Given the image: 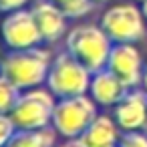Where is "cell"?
<instances>
[{
  "instance_id": "cell-1",
  "label": "cell",
  "mask_w": 147,
  "mask_h": 147,
  "mask_svg": "<svg viewBox=\"0 0 147 147\" xmlns=\"http://www.w3.org/2000/svg\"><path fill=\"white\" fill-rule=\"evenodd\" d=\"M53 51L47 47H32L20 51H8L0 59V75L6 77L14 87L20 91L40 87L47 83L51 65H53Z\"/></svg>"
},
{
  "instance_id": "cell-2",
  "label": "cell",
  "mask_w": 147,
  "mask_h": 147,
  "mask_svg": "<svg viewBox=\"0 0 147 147\" xmlns=\"http://www.w3.org/2000/svg\"><path fill=\"white\" fill-rule=\"evenodd\" d=\"M113 45L115 42L109 38L103 26L93 22H77L65 36V51L81 61L91 73L107 69Z\"/></svg>"
},
{
  "instance_id": "cell-3",
  "label": "cell",
  "mask_w": 147,
  "mask_h": 147,
  "mask_svg": "<svg viewBox=\"0 0 147 147\" xmlns=\"http://www.w3.org/2000/svg\"><path fill=\"white\" fill-rule=\"evenodd\" d=\"M99 115V105L89 93L59 99L53 113V127L61 139H79L93 119Z\"/></svg>"
},
{
  "instance_id": "cell-4",
  "label": "cell",
  "mask_w": 147,
  "mask_h": 147,
  "mask_svg": "<svg viewBox=\"0 0 147 147\" xmlns=\"http://www.w3.org/2000/svg\"><path fill=\"white\" fill-rule=\"evenodd\" d=\"M99 24L113 42H139L147 34V18L139 4L119 2L103 10Z\"/></svg>"
},
{
  "instance_id": "cell-5",
  "label": "cell",
  "mask_w": 147,
  "mask_h": 147,
  "mask_svg": "<svg viewBox=\"0 0 147 147\" xmlns=\"http://www.w3.org/2000/svg\"><path fill=\"white\" fill-rule=\"evenodd\" d=\"M91 79H93V73L81 61H77L71 53L65 51L55 55L45 85L53 91L57 99H65V97L89 93Z\"/></svg>"
},
{
  "instance_id": "cell-6",
  "label": "cell",
  "mask_w": 147,
  "mask_h": 147,
  "mask_svg": "<svg viewBox=\"0 0 147 147\" xmlns=\"http://www.w3.org/2000/svg\"><path fill=\"white\" fill-rule=\"evenodd\" d=\"M57 97L47 85L20 91L16 105L10 111L18 129H45L53 123Z\"/></svg>"
},
{
  "instance_id": "cell-7",
  "label": "cell",
  "mask_w": 147,
  "mask_h": 147,
  "mask_svg": "<svg viewBox=\"0 0 147 147\" xmlns=\"http://www.w3.org/2000/svg\"><path fill=\"white\" fill-rule=\"evenodd\" d=\"M0 40L6 47V51L32 49L42 45V36L32 10L20 8L6 12L0 20Z\"/></svg>"
},
{
  "instance_id": "cell-8",
  "label": "cell",
  "mask_w": 147,
  "mask_h": 147,
  "mask_svg": "<svg viewBox=\"0 0 147 147\" xmlns=\"http://www.w3.org/2000/svg\"><path fill=\"white\" fill-rule=\"evenodd\" d=\"M107 69L115 73L129 89L141 87L145 59L137 47V42H115L109 55Z\"/></svg>"
},
{
  "instance_id": "cell-9",
  "label": "cell",
  "mask_w": 147,
  "mask_h": 147,
  "mask_svg": "<svg viewBox=\"0 0 147 147\" xmlns=\"http://www.w3.org/2000/svg\"><path fill=\"white\" fill-rule=\"evenodd\" d=\"M113 117L123 133L147 131V91L143 87L129 89L125 97L113 107Z\"/></svg>"
},
{
  "instance_id": "cell-10",
  "label": "cell",
  "mask_w": 147,
  "mask_h": 147,
  "mask_svg": "<svg viewBox=\"0 0 147 147\" xmlns=\"http://www.w3.org/2000/svg\"><path fill=\"white\" fill-rule=\"evenodd\" d=\"M30 10L36 18V24H38L45 45L53 47L67 36L69 16L65 14V10L61 8L59 2H55V0H36L30 6Z\"/></svg>"
},
{
  "instance_id": "cell-11",
  "label": "cell",
  "mask_w": 147,
  "mask_h": 147,
  "mask_svg": "<svg viewBox=\"0 0 147 147\" xmlns=\"http://www.w3.org/2000/svg\"><path fill=\"white\" fill-rule=\"evenodd\" d=\"M129 91V87L109 69H101L93 73L91 85H89V95L101 109H113Z\"/></svg>"
},
{
  "instance_id": "cell-12",
  "label": "cell",
  "mask_w": 147,
  "mask_h": 147,
  "mask_svg": "<svg viewBox=\"0 0 147 147\" xmlns=\"http://www.w3.org/2000/svg\"><path fill=\"white\" fill-rule=\"evenodd\" d=\"M121 135L123 131L117 125L113 113H99L79 139L85 143V147H119Z\"/></svg>"
},
{
  "instance_id": "cell-13",
  "label": "cell",
  "mask_w": 147,
  "mask_h": 147,
  "mask_svg": "<svg viewBox=\"0 0 147 147\" xmlns=\"http://www.w3.org/2000/svg\"><path fill=\"white\" fill-rule=\"evenodd\" d=\"M59 139L53 125L45 129H18L6 147H57Z\"/></svg>"
},
{
  "instance_id": "cell-14",
  "label": "cell",
  "mask_w": 147,
  "mask_h": 147,
  "mask_svg": "<svg viewBox=\"0 0 147 147\" xmlns=\"http://www.w3.org/2000/svg\"><path fill=\"white\" fill-rule=\"evenodd\" d=\"M61 8L65 10L69 20H83L89 14H93V10L97 8V2L95 0H63Z\"/></svg>"
},
{
  "instance_id": "cell-15",
  "label": "cell",
  "mask_w": 147,
  "mask_h": 147,
  "mask_svg": "<svg viewBox=\"0 0 147 147\" xmlns=\"http://www.w3.org/2000/svg\"><path fill=\"white\" fill-rule=\"evenodd\" d=\"M18 95H20V89L14 87L6 77L0 75V113H10L18 101Z\"/></svg>"
},
{
  "instance_id": "cell-16",
  "label": "cell",
  "mask_w": 147,
  "mask_h": 147,
  "mask_svg": "<svg viewBox=\"0 0 147 147\" xmlns=\"http://www.w3.org/2000/svg\"><path fill=\"white\" fill-rule=\"evenodd\" d=\"M16 131H18V127H16L14 119L10 117V113H0V147H6Z\"/></svg>"
},
{
  "instance_id": "cell-17",
  "label": "cell",
  "mask_w": 147,
  "mask_h": 147,
  "mask_svg": "<svg viewBox=\"0 0 147 147\" xmlns=\"http://www.w3.org/2000/svg\"><path fill=\"white\" fill-rule=\"evenodd\" d=\"M119 147H147V131H127L121 135Z\"/></svg>"
},
{
  "instance_id": "cell-18",
  "label": "cell",
  "mask_w": 147,
  "mask_h": 147,
  "mask_svg": "<svg viewBox=\"0 0 147 147\" xmlns=\"http://www.w3.org/2000/svg\"><path fill=\"white\" fill-rule=\"evenodd\" d=\"M30 0H0V12L6 14L12 10H20V8H28Z\"/></svg>"
},
{
  "instance_id": "cell-19",
  "label": "cell",
  "mask_w": 147,
  "mask_h": 147,
  "mask_svg": "<svg viewBox=\"0 0 147 147\" xmlns=\"http://www.w3.org/2000/svg\"><path fill=\"white\" fill-rule=\"evenodd\" d=\"M57 147H85L81 139H63V143H57Z\"/></svg>"
},
{
  "instance_id": "cell-20",
  "label": "cell",
  "mask_w": 147,
  "mask_h": 147,
  "mask_svg": "<svg viewBox=\"0 0 147 147\" xmlns=\"http://www.w3.org/2000/svg\"><path fill=\"white\" fill-rule=\"evenodd\" d=\"M141 87L147 91V61H145V69H143V79H141Z\"/></svg>"
},
{
  "instance_id": "cell-21",
  "label": "cell",
  "mask_w": 147,
  "mask_h": 147,
  "mask_svg": "<svg viewBox=\"0 0 147 147\" xmlns=\"http://www.w3.org/2000/svg\"><path fill=\"white\" fill-rule=\"evenodd\" d=\"M139 4H141V10H143L145 18H147V0H143V2H139Z\"/></svg>"
},
{
  "instance_id": "cell-22",
  "label": "cell",
  "mask_w": 147,
  "mask_h": 147,
  "mask_svg": "<svg viewBox=\"0 0 147 147\" xmlns=\"http://www.w3.org/2000/svg\"><path fill=\"white\" fill-rule=\"evenodd\" d=\"M97 4H105V2H111V0H95Z\"/></svg>"
},
{
  "instance_id": "cell-23",
  "label": "cell",
  "mask_w": 147,
  "mask_h": 147,
  "mask_svg": "<svg viewBox=\"0 0 147 147\" xmlns=\"http://www.w3.org/2000/svg\"><path fill=\"white\" fill-rule=\"evenodd\" d=\"M133 2H143V0H133Z\"/></svg>"
},
{
  "instance_id": "cell-24",
  "label": "cell",
  "mask_w": 147,
  "mask_h": 147,
  "mask_svg": "<svg viewBox=\"0 0 147 147\" xmlns=\"http://www.w3.org/2000/svg\"><path fill=\"white\" fill-rule=\"evenodd\" d=\"M55 2H59V4H61V2H63V0H55Z\"/></svg>"
}]
</instances>
